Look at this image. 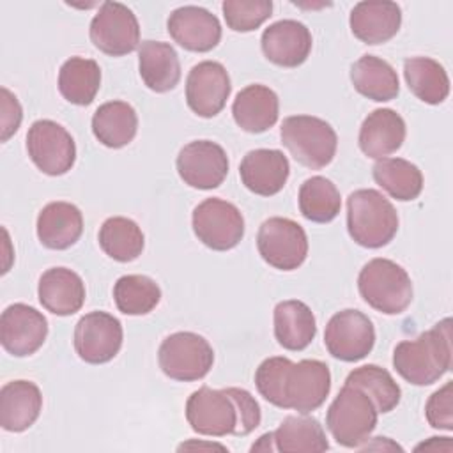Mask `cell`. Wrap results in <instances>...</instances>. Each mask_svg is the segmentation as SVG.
<instances>
[{"mask_svg": "<svg viewBox=\"0 0 453 453\" xmlns=\"http://www.w3.org/2000/svg\"><path fill=\"white\" fill-rule=\"evenodd\" d=\"M138 71L147 88L163 94L180 80V62L175 48L161 41H143L138 46Z\"/></svg>", "mask_w": 453, "mask_h": 453, "instance_id": "obj_26", "label": "cell"}, {"mask_svg": "<svg viewBox=\"0 0 453 453\" xmlns=\"http://www.w3.org/2000/svg\"><path fill=\"white\" fill-rule=\"evenodd\" d=\"M345 384L363 389L372 398L377 411L382 414L391 412L402 398V389L396 380L386 368L379 365H363L359 368H354L347 375Z\"/></svg>", "mask_w": 453, "mask_h": 453, "instance_id": "obj_37", "label": "cell"}, {"mask_svg": "<svg viewBox=\"0 0 453 453\" xmlns=\"http://www.w3.org/2000/svg\"><path fill=\"white\" fill-rule=\"evenodd\" d=\"M257 248L260 257L271 267L280 271H294L306 260L308 237L297 221L274 216L260 225Z\"/></svg>", "mask_w": 453, "mask_h": 453, "instance_id": "obj_9", "label": "cell"}, {"mask_svg": "<svg viewBox=\"0 0 453 453\" xmlns=\"http://www.w3.org/2000/svg\"><path fill=\"white\" fill-rule=\"evenodd\" d=\"M186 419L200 435L242 437L260 425L262 412L255 396L242 388L202 386L186 402Z\"/></svg>", "mask_w": 453, "mask_h": 453, "instance_id": "obj_2", "label": "cell"}, {"mask_svg": "<svg viewBox=\"0 0 453 453\" xmlns=\"http://www.w3.org/2000/svg\"><path fill=\"white\" fill-rule=\"evenodd\" d=\"M363 301L384 315H400L412 301V281L407 271L389 258H372L357 276Z\"/></svg>", "mask_w": 453, "mask_h": 453, "instance_id": "obj_5", "label": "cell"}, {"mask_svg": "<svg viewBox=\"0 0 453 453\" xmlns=\"http://www.w3.org/2000/svg\"><path fill=\"white\" fill-rule=\"evenodd\" d=\"M138 131V115L126 101H108L92 115V133L99 143L120 149L133 142Z\"/></svg>", "mask_w": 453, "mask_h": 453, "instance_id": "obj_29", "label": "cell"}, {"mask_svg": "<svg viewBox=\"0 0 453 453\" xmlns=\"http://www.w3.org/2000/svg\"><path fill=\"white\" fill-rule=\"evenodd\" d=\"M357 449H361V451H368V449H377V451H384V449H400L402 451V448L396 444V442H393L391 439H388V437H373V442L370 444V442H363Z\"/></svg>", "mask_w": 453, "mask_h": 453, "instance_id": "obj_43", "label": "cell"}, {"mask_svg": "<svg viewBox=\"0 0 453 453\" xmlns=\"http://www.w3.org/2000/svg\"><path fill=\"white\" fill-rule=\"evenodd\" d=\"M232 115L242 131L258 134L278 122L280 99L276 92L265 85H248L235 96Z\"/></svg>", "mask_w": 453, "mask_h": 453, "instance_id": "obj_24", "label": "cell"}, {"mask_svg": "<svg viewBox=\"0 0 453 453\" xmlns=\"http://www.w3.org/2000/svg\"><path fill=\"white\" fill-rule=\"evenodd\" d=\"M225 21L234 32L257 30L273 14L271 0H225L221 4Z\"/></svg>", "mask_w": 453, "mask_h": 453, "instance_id": "obj_39", "label": "cell"}, {"mask_svg": "<svg viewBox=\"0 0 453 453\" xmlns=\"http://www.w3.org/2000/svg\"><path fill=\"white\" fill-rule=\"evenodd\" d=\"M124 340L122 324L106 311L85 313L74 327V350L88 365L111 361Z\"/></svg>", "mask_w": 453, "mask_h": 453, "instance_id": "obj_14", "label": "cell"}, {"mask_svg": "<svg viewBox=\"0 0 453 453\" xmlns=\"http://www.w3.org/2000/svg\"><path fill=\"white\" fill-rule=\"evenodd\" d=\"M157 363L161 372L172 380L193 382L209 373L214 363V350L203 336L179 331L161 342Z\"/></svg>", "mask_w": 453, "mask_h": 453, "instance_id": "obj_8", "label": "cell"}, {"mask_svg": "<svg viewBox=\"0 0 453 453\" xmlns=\"http://www.w3.org/2000/svg\"><path fill=\"white\" fill-rule=\"evenodd\" d=\"M251 451H276V446H274V439H273V432L269 434H264L253 446H251Z\"/></svg>", "mask_w": 453, "mask_h": 453, "instance_id": "obj_45", "label": "cell"}, {"mask_svg": "<svg viewBox=\"0 0 453 453\" xmlns=\"http://www.w3.org/2000/svg\"><path fill=\"white\" fill-rule=\"evenodd\" d=\"M347 230L356 244L370 250L382 248L398 232L396 209L380 191L357 189L347 198Z\"/></svg>", "mask_w": 453, "mask_h": 453, "instance_id": "obj_4", "label": "cell"}, {"mask_svg": "<svg viewBox=\"0 0 453 453\" xmlns=\"http://www.w3.org/2000/svg\"><path fill=\"white\" fill-rule=\"evenodd\" d=\"M419 449H430V451H451L453 442L449 437H430L426 442H421L416 446V451Z\"/></svg>", "mask_w": 453, "mask_h": 453, "instance_id": "obj_42", "label": "cell"}, {"mask_svg": "<svg viewBox=\"0 0 453 453\" xmlns=\"http://www.w3.org/2000/svg\"><path fill=\"white\" fill-rule=\"evenodd\" d=\"M350 81L361 96L377 103L393 101L400 94L396 71L375 55H363L352 64Z\"/></svg>", "mask_w": 453, "mask_h": 453, "instance_id": "obj_30", "label": "cell"}, {"mask_svg": "<svg viewBox=\"0 0 453 453\" xmlns=\"http://www.w3.org/2000/svg\"><path fill=\"white\" fill-rule=\"evenodd\" d=\"M27 152L46 175L67 173L76 161V143L71 133L50 119L35 120L27 133Z\"/></svg>", "mask_w": 453, "mask_h": 453, "instance_id": "obj_11", "label": "cell"}, {"mask_svg": "<svg viewBox=\"0 0 453 453\" xmlns=\"http://www.w3.org/2000/svg\"><path fill=\"white\" fill-rule=\"evenodd\" d=\"M113 299L124 315H147L159 304L161 288L145 274H126L115 281Z\"/></svg>", "mask_w": 453, "mask_h": 453, "instance_id": "obj_38", "label": "cell"}, {"mask_svg": "<svg viewBox=\"0 0 453 453\" xmlns=\"http://www.w3.org/2000/svg\"><path fill=\"white\" fill-rule=\"evenodd\" d=\"M280 138L290 156L311 170L327 166L338 147V136L333 126L313 115H292L283 119Z\"/></svg>", "mask_w": 453, "mask_h": 453, "instance_id": "obj_6", "label": "cell"}, {"mask_svg": "<svg viewBox=\"0 0 453 453\" xmlns=\"http://www.w3.org/2000/svg\"><path fill=\"white\" fill-rule=\"evenodd\" d=\"M276 451L281 453H322L329 441L322 425L306 414L287 416L273 432Z\"/></svg>", "mask_w": 453, "mask_h": 453, "instance_id": "obj_31", "label": "cell"}, {"mask_svg": "<svg viewBox=\"0 0 453 453\" xmlns=\"http://www.w3.org/2000/svg\"><path fill=\"white\" fill-rule=\"evenodd\" d=\"M97 241L101 250L117 262L136 260L145 246L142 228L124 216L108 218L99 228Z\"/></svg>", "mask_w": 453, "mask_h": 453, "instance_id": "obj_35", "label": "cell"}, {"mask_svg": "<svg viewBox=\"0 0 453 453\" xmlns=\"http://www.w3.org/2000/svg\"><path fill=\"white\" fill-rule=\"evenodd\" d=\"M175 165L184 184L195 189H214L223 184L228 173L225 149L211 140H195L184 145Z\"/></svg>", "mask_w": 453, "mask_h": 453, "instance_id": "obj_15", "label": "cell"}, {"mask_svg": "<svg viewBox=\"0 0 453 453\" xmlns=\"http://www.w3.org/2000/svg\"><path fill=\"white\" fill-rule=\"evenodd\" d=\"M405 120L391 108H377L359 127V149L372 159H382L396 152L405 140Z\"/></svg>", "mask_w": 453, "mask_h": 453, "instance_id": "obj_23", "label": "cell"}, {"mask_svg": "<svg viewBox=\"0 0 453 453\" xmlns=\"http://www.w3.org/2000/svg\"><path fill=\"white\" fill-rule=\"evenodd\" d=\"M48 336L46 317L25 303L7 306L0 315V342L2 347L16 356L27 357L37 352Z\"/></svg>", "mask_w": 453, "mask_h": 453, "instance_id": "obj_16", "label": "cell"}, {"mask_svg": "<svg viewBox=\"0 0 453 453\" xmlns=\"http://www.w3.org/2000/svg\"><path fill=\"white\" fill-rule=\"evenodd\" d=\"M255 386L269 403L308 414L319 409L331 391V372L324 361L273 356L264 359L255 372Z\"/></svg>", "mask_w": 453, "mask_h": 453, "instance_id": "obj_1", "label": "cell"}, {"mask_svg": "<svg viewBox=\"0 0 453 453\" xmlns=\"http://www.w3.org/2000/svg\"><path fill=\"white\" fill-rule=\"evenodd\" d=\"M409 90L426 104H441L449 94L446 69L430 57H411L403 62Z\"/></svg>", "mask_w": 453, "mask_h": 453, "instance_id": "obj_33", "label": "cell"}, {"mask_svg": "<svg viewBox=\"0 0 453 453\" xmlns=\"http://www.w3.org/2000/svg\"><path fill=\"white\" fill-rule=\"evenodd\" d=\"M221 449V451H228L226 446L223 444H218V442H200V441H188V442H182L177 449L182 451V449Z\"/></svg>", "mask_w": 453, "mask_h": 453, "instance_id": "obj_44", "label": "cell"}, {"mask_svg": "<svg viewBox=\"0 0 453 453\" xmlns=\"http://www.w3.org/2000/svg\"><path fill=\"white\" fill-rule=\"evenodd\" d=\"M315 334V315L306 303L288 299L274 306V338L283 349L303 350L313 342Z\"/></svg>", "mask_w": 453, "mask_h": 453, "instance_id": "obj_28", "label": "cell"}, {"mask_svg": "<svg viewBox=\"0 0 453 453\" xmlns=\"http://www.w3.org/2000/svg\"><path fill=\"white\" fill-rule=\"evenodd\" d=\"M81 211L69 202H50L37 216V237L44 248L67 250L81 237Z\"/></svg>", "mask_w": 453, "mask_h": 453, "instance_id": "obj_27", "label": "cell"}, {"mask_svg": "<svg viewBox=\"0 0 453 453\" xmlns=\"http://www.w3.org/2000/svg\"><path fill=\"white\" fill-rule=\"evenodd\" d=\"M92 44L110 57H124L140 44V25L134 12L120 2H103L90 21Z\"/></svg>", "mask_w": 453, "mask_h": 453, "instance_id": "obj_12", "label": "cell"}, {"mask_svg": "<svg viewBox=\"0 0 453 453\" xmlns=\"http://www.w3.org/2000/svg\"><path fill=\"white\" fill-rule=\"evenodd\" d=\"M379 411L359 388L345 384L331 402L326 425L333 439L343 448H359L377 426Z\"/></svg>", "mask_w": 453, "mask_h": 453, "instance_id": "obj_7", "label": "cell"}, {"mask_svg": "<svg viewBox=\"0 0 453 453\" xmlns=\"http://www.w3.org/2000/svg\"><path fill=\"white\" fill-rule=\"evenodd\" d=\"M0 142H7L19 129L23 110L18 97L5 87L0 88Z\"/></svg>", "mask_w": 453, "mask_h": 453, "instance_id": "obj_41", "label": "cell"}, {"mask_svg": "<svg viewBox=\"0 0 453 453\" xmlns=\"http://www.w3.org/2000/svg\"><path fill=\"white\" fill-rule=\"evenodd\" d=\"M170 37L188 51L205 53L221 41L219 19L203 7L182 5L168 18Z\"/></svg>", "mask_w": 453, "mask_h": 453, "instance_id": "obj_18", "label": "cell"}, {"mask_svg": "<svg viewBox=\"0 0 453 453\" xmlns=\"http://www.w3.org/2000/svg\"><path fill=\"white\" fill-rule=\"evenodd\" d=\"M39 303L53 315L67 317L81 310L85 303V283L67 267H51L44 271L37 285Z\"/></svg>", "mask_w": 453, "mask_h": 453, "instance_id": "obj_22", "label": "cell"}, {"mask_svg": "<svg viewBox=\"0 0 453 453\" xmlns=\"http://www.w3.org/2000/svg\"><path fill=\"white\" fill-rule=\"evenodd\" d=\"M356 39L365 44H380L396 35L402 25L398 4L388 0H365L354 5L349 18Z\"/></svg>", "mask_w": 453, "mask_h": 453, "instance_id": "obj_21", "label": "cell"}, {"mask_svg": "<svg viewBox=\"0 0 453 453\" xmlns=\"http://www.w3.org/2000/svg\"><path fill=\"white\" fill-rule=\"evenodd\" d=\"M101 87V67L92 58L71 57L58 71V90L65 101L87 106L96 99Z\"/></svg>", "mask_w": 453, "mask_h": 453, "instance_id": "obj_32", "label": "cell"}, {"mask_svg": "<svg viewBox=\"0 0 453 453\" xmlns=\"http://www.w3.org/2000/svg\"><path fill=\"white\" fill-rule=\"evenodd\" d=\"M193 232L202 244L214 251L235 248L244 235V218L241 211L221 198H205L191 216Z\"/></svg>", "mask_w": 453, "mask_h": 453, "instance_id": "obj_10", "label": "cell"}, {"mask_svg": "<svg viewBox=\"0 0 453 453\" xmlns=\"http://www.w3.org/2000/svg\"><path fill=\"white\" fill-rule=\"evenodd\" d=\"M42 409V395L30 380H11L0 389V426L7 432H25Z\"/></svg>", "mask_w": 453, "mask_h": 453, "instance_id": "obj_25", "label": "cell"}, {"mask_svg": "<svg viewBox=\"0 0 453 453\" xmlns=\"http://www.w3.org/2000/svg\"><path fill=\"white\" fill-rule=\"evenodd\" d=\"M239 175L246 189L260 196H273L283 189L290 175V163L278 149L250 150L241 165Z\"/></svg>", "mask_w": 453, "mask_h": 453, "instance_id": "obj_20", "label": "cell"}, {"mask_svg": "<svg viewBox=\"0 0 453 453\" xmlns=\"http://www.w3.org/2000/svg\"><path fill=\"white\" fill-rule=\"evenodd\" d=\"M299 211L313 223L333 221L342 209V198L338 188L322 175L306 179L299 188Z\"/></svg>", "mask_w": 453, "mask_h": 453, "instance_id": "obj_36", "label": "cell"}, {"mask_svg": "<svg viewBox=\"0 0 453 453\" xmlns=\"http://www.w3.org/2000/svg\"><path fill=\"white\" fill-rule=\"evenodd\" d=\"M311 34L296 19H280L262 32L260 46L265 58L280 67H297L311 51Z\"/></svg>", "mask_w": 453, "mask_h": 453, "instance_id": "obj_19", "label": "cell"}, {"mask_svg": "<svg viewBox=\"0 0 453 453\" xmlns=\"http://www.w3.org/2000/svg\"><path fill=\"white\" fill-rule=\"evenodd\" d=\"M451 319H442L416 340L393 350V366L409 384L430 386L451 368Z\"/></svg>", "mask_w": 453, "mask_h": 453, "instance_id": "obj_3", "label": "cell"}, {"mask_svg": "<svg viewBox=\"0 0 453 453\" xmlns=\"http://www.w3.org/2000/svg\"><path fill=\"white\" fill-rule=\"evenodd\" d=\"M375 182L393 198L411 202L423 191L421 170L403 157H382L372 168Z\"/></svg>", "mask_w": 453, "mask_h": 453, "instance_id": "obj_34", "label": "cell"}, {"mask_svg": "<svg viewBox=\"0 0 453 453\" xmlns=\"http://www.w3.org/2000/svg\"><path fill=\"white\" fill-rule=\"evenodd\" d=\"M230 92L232 83L223 64L203 60L191 67L186 80V103L198 117H216L225 108Z\"/></svg>", "mask_w": 453, "mask_h": 453, "instance_id": "obj_17", "label": "cell"}, {"mask_svg": "<svg viewBox=\"0 0 453 453\" xmlns=\"http://www.w3.org/2000/svg\"><path fill=\"white\" fill-rule=\"evenodd\" d=\"M324 343L333 357L356 363L372 352L375 329L363 311L347 308L329 319L324 331Z\"/></svg>", "mask_w": 453, "mask_h": 453, "instance_id": "obj_13", "label": "cell"}, {"mask_svg": "<svg viewBox=\"0 0 453 453\" xmlns=\"http://www.w3.org/2000/svg\"><path fill=\"white\" fill-rule=\"evenodd\" d=\"M451 380L430 395L425 405V416L430 426L451 432L453 430V393Z\"/></svg>", "mask_w": 453, "mask_h": 453, "instance_id": "obj_40", "label": "cell"}]
</instances>
